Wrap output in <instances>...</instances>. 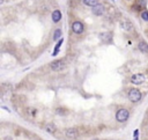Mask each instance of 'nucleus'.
Here are the masks:
<instances>
[{
	"label": "nucleus",
	"instance_id": "a211bd4d",
	"mask_svg": "<svg viewBox=\"0 0 148 140\" xmlns=\"http://www.w3.org/2000/svg\"><path fill=\"white\" fill-rule=\"evenodd\" d=\"M138 5L140 7H146V1L145 0H140V1H138Z\"/></svg>",
	"mask_w": 148,
	"mask_h": 140
},
{
	"label": "nucleus",
	"instance_id": "4468645a",
	"mask_svg": "<svg viewBox=\"0 0 148 140\" xmlns=\"http://www.w3.org/2000/svg\"><path fill=\"white\" fill-rule=\"evenodd\" d=\"M63 42H64V39H63V38H60V39L58 41V43H57V45H56V47H55V51H53V53H52V56H53V57L58 54V52H59V47L61 46Z\"/></svg>",
	"mask_w": 148,
	"mask_h": 140
},
{
	"label": "nucleus",
	"instance_id": "0eeeda50",
	"mask_svg": "<svg viewBox=\"0 0 148 140\" xmlns=\"http://www.w3.org/2000/svg\"><path fill=\"white\" fill-rule=\"evenodd\" d=\"M104 11H105V8H104V6H103L102 4H98V5H96V6L92 7L93 14L94 15H96V16L103 15V14H104Z\"/></svg>",
	"mask_w": 148,
	"mask_h": 140
},
{
	"label": "nucleus",
	"instance_id": "1a4fd4ad",
	"mask_svg": "<svg viewBox=\"0 0 148 140\" xmlns=\"http://www.w3.org/2000/svg\"><path fill=\"white\" fill-rule=\"evenodd\" d=\"M138 49L139 51H141L142 53H148V44L145 41H140L138 43Z\"/></svg>",
	"mask_w": 148,
	"mask_h": 140
},
{
	"label": "nucleus",
	"instance_id": "423d86ee",
	"mask_svg": "<svg viewBox=\"0 0 148 140\" xmlns=\"http://www.w3.org/2000/svg\"><path fill=\"white\" fill-rule=\"evenodd\" d=\"M65 136L68 139H75L79 136V131L75 127H68V129L65 130Z\"/></svg>",
	"mask_w": 148,
	"mask_h": 140
},
{
	"label": "nucleus",
	"instance_id": "6ab92c4d",
	"mask_svg": "<svg viewBox=\"0 0 148 140\" xmlns=\"http://www.w3.org/2000/svg\"><path fill=\"white\" fill-rule=\"evenodd\" d=\"M138 133H139V130H135L134 131V137H138Z\"/></svg>",
	"mask_w": 148,
	"mask_h": 140
},
{
	"label": "nucleus",
	"instance_id": "6e6552de",
	"mask_svg": "<svg viewBox=\"0 0 148 140\" xmlns=\"http://www.w3.org/2000/svg\"><path fill=\"white\" fill-rule=\"evenodd\" d=\"M120 28H122L123 30H125V31H132L133 29H134V27H133V24L131 23L130 21L124 20V21L120 22Z\"/></svg>",
	"mask_w": 148,
	"mask_h": 140
},
{
	"label": "nucleus",
	"instance_id": "f3484780",
	"mask_svg": "<svg viewBox=\"0 0 148 140\" xmlns=\"http://www.w3.org/2000/svg\"><path fill=\"white\" fill-rule=\"evenodd\" d=\"M56 114L60 115V116H64V115H66V110L63 108H58V109H56Z\"/></svg>",
	"mask_w": 148,
	"mask_h": 140
},
{
	"label": "nucleus",
	"instance_id": "aec40b11",
	"mask_svg": "<svg viewBox=\"0 0 148 140\" xmlns=\"http://www.w3.org/2000/svg\"><path fill=\"white\" fill-rule=\"evenodd\" d=\"M5 140H12V138H11V137H6V138H5Z\"/></svg>",
	"mask_w": 148,
	"mask_h": 140
},
{
	"label": "nucleus",
	"instance_id": "f03ea898",
	"mask_svg": "<svg viewBox=\"0 0 148 140\" xmlns=\"http://www.w3.org/2000/svg\"><path fill=\"white\" fill-rule=\"evenodd\" d=\"M129 117H130V112L126 109H119L116 112V119H117V122H120V123L126 122L129 119Z\"/></svg>",
	"mask_w": 148,
	"mask_h": 140
},
{
	"label": "nucleus",
	"instance_id": "ddd939ff",
	"mask_svg": "<svg viewBox=\"0 0 148 140\" xmlns=\"http://www.w3.org/2000/svg\"><path fill=\"white\" fill-rule=\"evenodd\" d=\"M82 2H83V5H86V6H88V7H94L100 4L98 0H82Z\"/></svg>",
	"mask_w": 148,
	"mask_h": 140
},
{
	"label": "nucleus",
	"instance_id": "4be33fe9",
	"mask_svg": "<svg viewBox=\"0 0 148 140\" xmlns=\"http://www.w3.org/2000/svg\"><path fill=\"white\" fill-rule=\"evenodd\" d=\"M94 140H98V139H94Z\"/></svg>",
	"mask_w": 148,
	"mask_h": 140
},
{
	"label": "nucleus",
	"instance_id": "7ed1b4c3",
	"mask_svg": "<svg viewBox=\"0 0 148 140\" xmlns=\"http://www.w3.org/2000/svg\"><path fill=\"white\" fill-rule=\"evenodd\" d=\"M65 61L61 60V59H57V60H53L52 62L50 64V68L55 72H58V71H61V69L65 68Z\"/></svg>",
	"mask_w": 148,
	"mask_h": 140
},
{
	"label": "nucleus",
	"instance_id": "f8f14e48",
	"mask_svg": "<svg viewBox=\"0 0 148 140\" xmlns=\"http://www.w3.org/2000/svg\"><path fill=\"white\" fill-rule=\"evenodd\" d=\"M56 130H57V126L53 123H48L45 125V131L48 132V133L53 134L56 132Z\"/></svg>",
	"mask_w": 148,
	"mask_h": 140
},
{
	"label": "nucleus",
	"instance_id": "f257e3e1",
	"mask_svg": "<svg viewBox=\"0 0 148 140\" xmlns=\"http://www.w3.org/2000/svg\"><path fill=\"white\" fill-rule=\"evenodd\" d=\"M142 95H141V92L137 88H132L131 90L129 92V100L132 103H137L141 100Z\"/></svg>",
	"mask_w": 148,
	"mask_h": 140
},
{
	"label": "nucleus",
	"instance_id": "20e7f679",
	"mask_svg": "<svg viewBox=\"0 0 148 140\" xmlns=\"http://www.w3.org/2000/svg\"><path fill=\"white\" fill-rule=\"evenodd\" d=\"M71 28H72V31L76 35H80L85 31V26H83V23L81 21H74Z\"/></svg>",
	"mask_w": 148,
	"mask_h": 140
},
{
	"label": "nucleus",
	"instance_id": "9b49d317",
	"mask_svg": "<svg viewBox=\"0 0 148 140\" xmlns=\"http://www.w3.org/2000/svg\"><path fill=\"white\" fill-rule=\"evenodd\" d=\"M100 38L103 42H110L112 38V34L111 32H102V34H100Z\"/></svg>",
	"mask_w": 148,
	"mask_h": 140
},
{
	"label": "nucleus",
	"instance_id": "dca6fc26",
	"mask_svg": "<svg viewBox=\"0 0 148 140\" xmlns=\"http://www.w3.org/2000/svg\"><path fill=\"white\" fill-rule=\"evenodd\" d=\"M140 16H141V19L144 20V21L148 22V11H142L141 14H140Z\"/></svg>",
	"mask_w": 148,
	"mask_h": 140
},
{
	"label": "nucleus",
	"instance_id": "39448f33",
	"mask_svg": "<svg viewBox=\"0 0 148 140\" xmlns=\"http://www.w3.org/2000/svg\"><path fill=\"white\" fill-rule=\"evenodd\" d=\"M146 81V76L145 74H141V73H137V74H133L131 76V82L134 85H141Z\"/></svg>",
	"mask_w": 148,
	"mask_h": 140
},
{
	"label": "nucleus",
	"instance_id": "9d476101",
	"mask_svg": "<svg viewBox=\"0 0 148 140\" xmlns=\"http://www.w3.org/2000/svg\"><path fill=\"white\" fill-rule=\"evenodd\" d=\"M61 20V12L59 11V9H56V11L52 12V21L57 23V22H59Z\"/></svg>",
	"mask_w": 148,
	"mask_h": 140
},
{
	"label": "nucleus",
	"instance_id": "2eb2a0df",
	"mask_svg": "<svg viewBox=\"0 0 148 140\" xmlns=\"http://www.w3.org/2000/svg\"><path fill=\"white\" fill-rule=\"evenodd\" d=\"M61 34H63L61 29H56L55 34H53V39H55V41H59V39L61 38Z\"/></svg>",
	"mask_w": 148,
	"mask_h": 140
},
{
	"label": "nucleus",
	"instance_id": "412c9836",
	"mask_svg": "<svg viewBox=\"0 0 148 140\" xmlns=\"http://www.w3.org/2000/svg\"><path fill=\"white\" fill-rule=\"evenodd\" d=\"M134 140H139V139H138V137H134Z\"/></svg>",
	"mask_w": 148,
	"mask_h": 140
}]
</instances>
